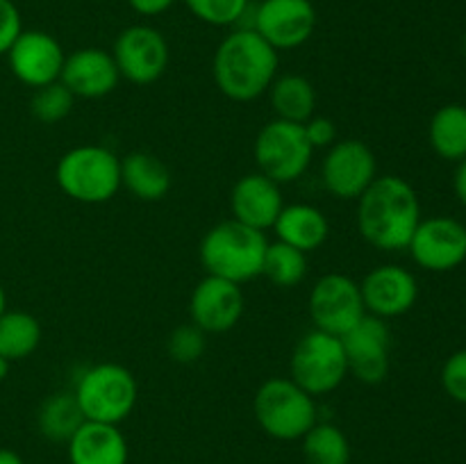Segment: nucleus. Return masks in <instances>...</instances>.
Here are the masks:
<instances>
[{
  "label": "nucleus",
  "mask_w": 466,
  "mask_h": 464,
  "mask_svg": "<svg viewBox=\"0 0 466 464\" xmlns=\"http://www.w3.org/2000/svg\"><path fill=\"white\" fill-rule=\"evenodd\" d=\"M421 218L419 196L405 177L378 176L358 198L360 235L385 253L408 248Z\"/></svg>",
  "instance_id": "nucleus-1"
},
{
  "label": "nucleus",
  "mask_w": 466,
  "mask_h": 464,
  "mask_svg": "<svg viewBox=\"0 0 466 464\" xmlns=\"http://www.w3.org/2000/svg\"><path fill=\"white\" fill-rule=\"evenodd\" d=\"M278 50L250 27H235L214 53L212 76L218 91L237 103L267 94L278 77Z\"/></svg>",
  "instance_id": "nucleus-2"
},
{
  "label": "nucleus",
  "mask_w": 466,
  "mask_h": 464,
  "mask_svg": "<svg viewBox=\"0 0 466 464\" xmlns=\"http://www.w3.org/2000/svg\"><path fill=\"white\" fill-rule=\"evenodd\" d=\"M267 232L255 230L237 218L217 223L209 227L200 241V262L208 276L244 285L262 276L264 255H267Z\"/></svg>",
  "instance_id": "nucleus-3"
},
{
  "label": "nucleus",
  "mask_w": 466,
  "mask_h": 464,
  "mask_svg": "<svg viewBox=\"0 0 466 464\" xmlns=\"http://www.w3.org/2000/svg\"><path fill=\"white\" fill-rule=\"evenodd\" d=\"M55 180L76 203L103 205L121 189V157L105 146H76L59 157Z\"/></svg>",
  "instance_id": "nucleus-4"
},
{
  "label": "nucleus",
  "mask_w": 466,
  "mask_h": 464,
  "mask_svg": "<svg viewBox=\"0 0 466 464\" xmlns=\"http://www.w3.org/2000/svg\"><path fill=\"white\" fill-rule=\"evenodd\" d=\"M73 394L85 414V421L118 426L135 409L139 385L130 368L116 362H103L80 373Z\"/></svg>",
  "instance_id": "nucleus-5"
},
{
  "label": "nucleus",
  "mask_w": 466,
  "mask_h": 464,
  "mask_svg": "<svg viewBox=\"0 0 466 464\" xmlns=\"http://www.w3.org/2000/svg\"><path fill=\"white\" fill-rule=\"evenodd\" d=\"M253 412L259 428L280 441H296L308 435L317 423L314 396L291 378H268L259 385L253 398Z\"/></svg>",
  "instance_id": "nucleus-6"
},
{
  "label": "nucleus",
  "mask_w": 466,
  "mask_h": 464,
  "mask_svg": "<svg viewBox=\"0 0 466 464\" xmlns=\"http://www.w3.org/2000/svg\"><path fill=\"white\" fill-rule=\"evenodd\" d=\"M291 380L303 387L308 394L326 396L335 391L349 376L341 337L328 335L323 330H309L296 344L289 362Z\"/></svg>",
  "instance_id": "nucleus-7"
},
{
  "label": "nucleus",
  "mask_w": 466,
  "mask_h": 464,
  "mask_svg": "<svg viewBox=\"0 0 466 464\" xmlns=\"http://www.w3.org/2000/svg\"><path fill=\"white\" fill-rule=\"evenodd\" d=\"M253 155L259 173L278 185H287L305 176L312 164L314 148L305 136L303 126L273 118L255 136Z\"/></svg>",
  "instance_id": "nucleus-8"
},
{
  "label": "nucleus",
  "mask_w": 466,
  "mask_h": 464,
  "mask_svg": "<svg viewBox=\"0 0 466 464\" xmlns=\"http://www.w3.org/2000/svg\"><path fill=\"white\" fill-rule=\"evenodd\" d=\"M367 317L360 282L344 273H326L309 291V318L317 330L344 337Z\"/></svg>",
  "instance_id": "nucleus-9"
},
{
  "label": "nucleus",
  "mask_w": 466,
  "mask_h": 464,
  "mask_svg": "<svg viewBox=\"0 0 466 464\" xmlns=\"http://www.w3.org/2000/svg\"><path fill=\"white\" fill-rule=\"evenodd\" d=\"M248 27L278 53L294 50L308 44L314 35L317 9L312 0H262L250 5Z\"/></svg>",
  "instance_id": "nucleus-10"
},
{
  "label": "nucleus",
  "mask_w": 466,
  "mask_h": 464,
  "mask_svg": "<svg viewBox=\"0 0 466 464\" xmlns=\"http://www.w3.org/2000/svg\"><path fill=\"white\" fill-rule=\"evenodd\" d=\"M118 73L132 85H153L168 66V41L157 27L137 23L116 36L112 48Z\"/></svg>",
  "instance_id": "nucleus-11"
},
{
  "label": "nucleus",
  "mask_w": 466,
  "mask_h": 464,
  "mask_svg": "<svg viewBox=\"0 0 466 464\" xmlns=\"http://www.w3.org/2000/svg\"><path fill=\"white\" fill-rule=\"evenodd\" d=\"M376 177V153L360 139H339L323 157V187L339 200H358Z\"/></svg>",
  "instance_id": "nucleus-12"
},
{
  "label": "nucleus",
  "mask_w": 466,
  "mask_h": 464,
  "mask_svg": "<svg viewBox=\"0 0 466 464\" xmlns=\"http://www.w3.org/2000/svg\"><path fill=\"white\" fill-rule=\"evenodd\" d=\"M408 250L426 271H453L466 259V226L453 217L421 218Z\"/></svg>",
  "instance_id": "nucleus-13"
},
{
  "label": "nucleus",
  "mask_w": 466,
  "mask_h": 464,
  "mask_svg": "<svg viewBox=\"0 0 466 464\" xmlns=\"http://www.w3.org/2000/svg\"><path fill=\"white\" fill-rule=\"evenodd\" d=\"M349 373H353L364 385H380L390 373L391 359V330L385 318L367 314L358 326L350 328L344 337Z\"/></svg>",
  "instance_id": "nucleus-14"
},
{
  "label": "nucleus",
  "mask_w": 466,
  "mask_h": 464,
  "mask_svg": "<svg viewBox=\"0 0 466 464\" xmlns=\"http://www.w3.org/2000/svg\"><path fill=\"white\" fill-rule=\"evenodd\" d=\"M244 291L226 277L205 276L194 287L189 298V318L208 335L232 330L244 317Z\"/></svg>",
  "instance_id": "nucleus-15"
},
{
  "label": "nucleus",
  "mask_w": 466,
  "mask_h": 464,
  "mask_svg": "<svg viewBox=\"0 0 466 464\" xmlns=\"http://www.w3.org/2000/svg\"><path fill=\"white\" fill-rule=\"evenodd\" d=\"M64 59L66 53L62 44L44 30H23L7 50V62L14 77L32 89L57 82L62 76Z\"/></svg>",
  "instance_id": "nucleus-16"
},
{
  "label": "nucleus",
  "mask_w": 466,
  "mask_h": 464,
  "mask_svg": "<svg viewBox=\"0 0 466 464\" xmlns=\"http://www.w3.org/2000/svg\"><path fill=\"white\" fill-rule=\"evenodd\" d=\"M364 309L378 318H396L417 305L419 282L412 271L399 264H380L360 282Z\"/></svg>",
  "instance_id": "nucleus-17"
},
{
  "label": "nucleus",
  "mask_w": 466,
  "mask_h": 464,
  "mask_svg": "<svg viewBox=\"0 0 466 464\" xmlns=\"http://www.w3.org/2000/svg\"><path fill=\"white\" fill-rule=\"evenodd\" d=\"M59 82L76 98H103L121 82L112 53L103 48H80L66 55Z\"/></svg>",
  "instance_id": "nucleus-18"
},
{
  "label": "nucleus",
  "mask_w": 466,
  "mask_h": 464,
  "mask_svg": "<svg viewBox=\"0 0 466 464\" xmlns=\"http://www.w3.org/2000/svg\"><path fill=\"white\" fill-rule=\"evenodd\" d=\"M282 207L285 200H282L280 185L259 171L239 177L230 191L232 218L255 230L267 232L268 227H273Z\"/></svg>",
  "instance_id": "nucleus-19"
},
{
  "label": "nucleus",
  "mask_w": 466,
  "mask_h": 464,
  "mask_svg": "<svg viewBox=\"0 0 466 464\" xmlns=\"http://www.w3.org/2000/svg\"><path fill=\"white\" fill-rule=\"evenodd\" d=\"M71 464H127L126 435L112 423L85 421L66 441Z\"/></svg>",
  "instance_id": "nucleus-20"
},
{
  "label": "nucleus",
  "mask_w": 466,
  "mask_h": 464,
  "mask_svg": "<svg viewBox=\"0 0 466 464\" xmlns=\"http://www.w3.org/2000/svg\"><path fill=\"white\" fill-rule=\"evenodd\" d=\"M278 241L289 244L294 248L303 250L305 255L321 248L330 235V223L326 214L309 203H291L282 207L273 223Z\"/></svg>",
  "instance_id": "nucleus-21"
},
{
  "label": "nucleus",
  "mask_w": 466,
  "mask_h": 464,
  "mask_svg": "<svg viewBox=\"0 0 466 464\" xmlns=\"http://www.w3.org/2000/svg\"><path fill=\"white\" fill-rule=\"evenodd\" d=\"M171 171L153 153L135 150L121 159V187L144 203L162 200L171 191Z\"/></svg>",
  "instance_id": "nucleus-22"
},
{
  "label": "nucleus",
  "mask_w": 466,
  "mask_h": 464,
  "mask_svg": "<svg viewBox=\"0 0 466 464\" xmlns=\"http://www.w3.org/2000/svg\"><path fill=\"white\" fill-rule=\"evenodd\" d=\"M268 98H271L276 118L299 123V126L309 121L314 116V109H317L314 85L305 76H296V73L276 77L273 85L268 86Z\"/></svg>",
  "instance_id": "nucleus-23"
},
{
  "label": "nucleus",
  "mask_w": 466,
  "mask_h": 464,
  "mask_svg": "<svg viewBox=\"0 0 466 464\" xmlns=\"http://www.w3.org/2000/svg\"><path fill=\"white\" fill-rule=\"evenodd\" d=\"M428 139L432 150L446 162L466 159V107L460 103L444 105L431 118Z\"/></svg>",
  "instance_id": "nucleus-24"
},
{
  "label": "nucleus",
  "mask_w": 466,
  "mask_h": 464,
  "mask_svg": "<svg viewBox=\"0 0 466 464\" xmlns=\"http://www.w3.org/2000/svg\"><path fill=\"white\" fill-rule=\"evenodd\" d=\"M82 423H85V414H82L73 391H57V394L48 396L36 414V426H39L41 435L57 444H66Z\"/></svg>",
  "instance_id": "nucleus-25"
},
{
  "label": "nucleus",
  "mask_w": 466,
  "mask_h": 464,
  "mask_svg": "<svg viewBox=\"0 0 466 464\" xmlns=\"http://www.w3.org/2000/svg\"><path fill=\"white\" fill-rule=\"evenodd\" d=\"M41 326L36 317L21 309H5L0 314V355L9 362L25 359L39 348Z\"/></svg>",
  "instance_id": "nucleus-26"
},
{
  "label": "nucleus",
  "mask_w": 466,
  "mask_h": 464,
  "mask_svg": "<svg viewBox=\"0 0 466 464\" xmlns=\"http://www.w3.org/2000/svg\"><path fill=\"white\" fill-rule=\"evenodd\" d=\"M303 455L308 464H350V444L335 423H314L303 437Z\"/></svg>",
  "instance_id": "nucleus-27"
},
{
  "label": "nucleus",
  "mask_w": 466,
  "mask_h": 464,
  "mask_svg": "<svg viewBox=\"0 0 466 464\" xmlns=\"http://www.w3.org/2000/svg\"><path fill=\"white\" fill-rule=\"evenodd\" d=\"M262 276L268 277V282H273L280 289H291V287L300 285L303 277L308 276V255L276 239L267 246Z\"/></svg>",
  "instance_id": "nucleus-28"
},
{
  "label": "nucleus",
  "mask_w": 466,
  "mask_h": 464,
  "mask_svg": "<svg viewBox=\"0 0 466 464\" xmlns=\"http://www.w3.org/2000/svg\"><path fill=\"white\" fill-rule=\"evenodd\" d=\"M73 103H76V96L57 80L35 89L30 100V112L36 121L53 126V123L64 121L71 114Z\"/></svg>",
  "instance_id": "nucleus-29"
},
{
  "label": "nucleus",
  "mask_w": 466,
  "mask_h": 464,
  "mask_svg": "<svg viewBox=\"0 0 466 464\" xmlns=\"http://www.w3.org/2000/svg\"><path fill=\"white\" fill-rule=\"evenodd\" d=\"M198 21L208 25H239L250 0H182Z\"/></svg>",
  "instance_id": "nucleus-30"
},
{
  "label": "nucleus",
  "mask_w": 466,
  "mask_h": 464,
  "mask_svg": "<svg viewBox=\"0 0 466 464\" xmlns=\"http://www.w3.org/2000/svg\"><path fill=\"white\" fill-rule=\"evenodd\" d=\"M205 348H208V332H203L191 321L177 326L167 341V353L176 364L198 362L205 355Z\"/></svg>",
  "instance_id": "nucleus-31"
},
{
  "label": "nucleus",
  "mask_w": 466,
  "mask_h": 464,
  "mask_svg": "<svg viewBox=\"0 0 466 464\" xmlns=\"http://www.w3.org/2000/svg\"><path fill=\"white\" fill-rule=\"evenodd\" d=\"M441 387L458 403L466 405V348L455 350L441 367Z\"/></svg>",
  "instance_id": "nucleus-32"
},
{
  "label": "nucleus",
  "mask_w": 466,
  "mask_h": 464,
  "mask_svg": "<svg viewBox=\"0 0 466 464\" xmlns=\"http://www.w3.org/2000/svg\"><path fill=\"white\" fill-rule=\"evenodd\" d=\"M21 32L23 21L18 7L12 0H0V55H7Z\"/></svg>",
  "instance_id": "nucleus-33"
},
{
  "label": "nucleus",
  "mask_w": 466,
  "mask_h": 464,
  "mask_svg": "<svg viewBox=\"0 0 466 464\" xmlns=\"http://www.w3.org/2000/svg\"><path fill=\"white\" fill-rule=\"evenodd\" d=\"M305 136H308L309 146L314 150H323L330 148L332 144H337V126L332 118L328 116H312L309 121L303 123Z\"/></svg>",
  "instance_id": "nucleus-34"
},
{
  "label": "nucleus",
  "mask_w": 466,
  "mask_h": 464,
  "mask_svg": "<svg viewBox=\"0 0 466 464\" xmlns=\"http://www.w3.org/2000/svg\"><path fill=\"white\" fill-rule=\"evenodd\" d=\"M127 5H130L132 12H137L139 16L153 18L168 12V9L176 5V0H127Z\"/></svg>",
  "instance_id": "nucleus-35"
},
{
  "label": "nucleus",
  "mask_w": 466,
  "mask_h": 464,
  "mask_svg": "<svg viewBox=\"0 0 466 464\" xmlns=\"http://www.w3.org/2000/svg\"><path fill=\"white\" fill-rule=\"evenodd\" d=\"M453 189H455V196H458L460 203H462L466 207V159L458 162V168H455Z\"/></svg>",
  "instance_id": "nucleus-36"
},
{
  "label": "nucleus",
  "mask_w": 466,
  "mask_h": 464,
  "mask_svg": "<svg viewBox=\"0 0 466 464\" xmlns=\"http://www.w3.org/2000/svg\"><path fill=\"white\" fill-rule=\"evenodd\" d=\"M0 464H25V462H23V458L16 453V450L0 449Z\"/></svg>",
  "instance_id": "nucleus-37"
},
{
  "label": "nucleus",
  "mask_w": 466,
  "mask_h": 464,
  "mask_svg": "<svg viewBox=\"0 0 466 464\" xmlns=\"http://www.w3.org/2000/svg\"><path fill=\"white\" fill-rule=\"evenodd\" d=\"M9 368H12V362H9V359H5L3 355H0V382H3L5 378L9 376Z\"/></svg>",
  "instance_id": "nucleus-38"
},
{
  "label": "nucleus",
  "mask_w": 466,
  "mask_h": 464,
  "mask_svg": "<svg viewBox=\"0 0 466 464\" xmlns=\"http://www.w3.org/2000/svg\"><path fill=\"white\" fill-rule=\"evenodd\" d=\"M7 309V294H5V287L0 285V314Z\"/></svg>",
  "instance_id": "nucleus-39"
},
{
  "label": "nucleus",
  "mask_w": 466,
  "mask_h": 464,
  "mask_svg": "<svg viewBox=\"0 0 466 464\" xmlns=\"http://www.w3.org/2000/svg\"><path fill=\"white\" fill-rule=\"evenodd\" d=\"M462 48H464V55H466V35H464V41H462Z\"/></svg>",
  "instance_id": "nucleus-40"
}]
</instances>
